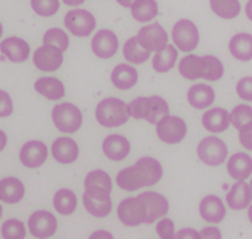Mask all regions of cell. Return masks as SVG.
<instances>
[{
    "instance_id": "1",
    "label": "cell",
    "mask_w": 252,
    "mask_h": 239,
    "mask_svg": "<svg viewBox=\"0 0 252 239\" xmlns=\"http://www.w3.org/2000/svg\"><path fill=\"white\" fill-rule=\"evenodd\" d=\"M128 111L131 118L156 125L163 116L169 115V105L160 96L137 97L128 105Z\"/></svg>"
},
{
    "instance_id": "2",
    "label": "cell",
    "mask_w": 252,
    "mask_h": 239,
    "mask_svg": "<svg viewBox=\"0 0 252 239\" xmlns=\"http://www.w3.org/2000/svg\"><path fill=\"white\" fill-rule=\"evenodd\" d=\"M128 105L119 97H108L98 102L95 108V119L105 128L122 127L129 119Z\"/></svg>"
},
{
    "instance_id": "3",
    "label": "cell",
    "mask_w": 252,
    "mask_h": 239,
    "mask_svg": "<svg viewBox=\"0 0 252 239\" xmlns=\"http://www.w3.org/2000/svg\"><path fill=\"white\" fill-rule=\"evenodd\" d=\"M197 156L208 167H220L228 160V145L220 137L206 136L197 145Z\"/></svg>"
},
{
    "instance_id": "4",
    "label": "cell",
    "mask_w": 252,
    "mask_h": 239,
    "mask_svg": "<svg viewBox=\"0 0 252 239\" xmlns=\"http://www.w3.org/2000/svg\"><path fill=\"white\" fill-rule=\"evenodd\" d=\"M53 122L62 133L79 131L83 123V115L79 107L71 102H62L53 108Z\"/></svg>"
},
{
    "instance_id": "5",
    "label": "cell",
    "mask_w": 252,
    "mask_h": 239,
    "mask_svg": "<svg viewBox=\"0 0 252 239\" xmlns=\"http://www.w3.org/2000/svg\"><path fill=\"white\" fill-rule=\"evenodd\" d=\"M172 40L179 51H194L200 43V31L197 25L189 19H180L172 27Z\"/></svg>"
},
{
    "instance_id": "6",
    "label": "cell",
    "mask_w": 252,
    "mask_h": 239,
    "mask_svg": "<svg viewBox=\"0 0 252 239\" xmlns=\"http://www.w3.org/2000/svg\"><path fill=\"white\" fill-rule=\"evenodd\" d=\"M83 204L86 211L94 218H106L112 210L111 192L105 188L85 187Z\"/></svg>"
},
{
    "instance_id": "7",
    "label": "cell",
    "mask_w": 252,
    "mask_h": 239,
    "mask_svg": "<svg viewBox=\"0 0 252 239\" xmlns=\"http://www.w3.org/2000/svg\"><path fill=\"white\" fill-rule=\"evenodd\" d=\"M156 125H157L158 139L165 144H169V145L180 144L188 134V125L179 116L166 115V116H163Z\"/></svg>"
},
{
    "instance_id": "8",
    "label": "cell",
    "mask_w": 252,
    "mask_h": 239,
    "mask_svg": "<svg viewBox=\"0 0 252 239\" xmlns=\"http://www.w3.org/2000/svg\"><path fill=\"white\" fill-rule=\"evenodd\" d=\"M135 179L138 187H153L158 184L163 178V167L161 163L154 158H142L138 159L134 165Z\"/></svg>"
},
{
    "instance_id": "9",
    "label": "cell",
    "mask_w": 252,
    "mask_h": 239,
    "mask_svg": "<svg viewBox=\"0 0 252 239\" xmlns=\"http://www.w3.org/2000/svg\"><path fill=\"white\" fill-rule=\"evenodd\" d=\"M117 216L126 227H137L146 224V210L140 198H126L119 204Z\"/></svg>"
},
{
    "instance_id": "10",
    "label": "cell",
    "mask_w": 252,
    "mask_h": 239,
    "mask_svg": "<svg viewBox=\"0 0 252 239\" xmlns=\"http://www.w3.org/2000/svg\"><path fill=\"white\" fill-rule=\"evenodd\" d=\"M65 27L77 37H88L95 28V17L86 9H72L65 16Z\"/></svg>"
},
{
    "instance_id": "11",
    "label": "cell",
    "mask_w": 252,
    "mask_h": 239,
    "mask_svg": "<svg viewBox=\"0 0 252 239\" xmlns=\"http://www.w3.org/2000/svg\"><path fill=\"white\" fill-rule=\"evenodd\" d=\"M137 39L145 49L157 53L158 49L168 45V33L158 22H154L138 31Z\"/></svg>"
},
{
    "instance_id": "12",
    "label": "cell",
    "mask_w": 252,
    "mask_h": 239,
    "mask_svg": "<svg viewBox=\"0 0 252 239\" xmlns=\"http://www.w3.org/2000/svg\"><path fill=\"white\" fill-rule=\"evenodd\" d=\"M28 227L30 233L34 238H51L57 232V219L53 213H49L46 210L35 211L30 216L28 219Z\"/></svg>"
},
{
    "instance_id": "13",
    "label": "cell",
    "mask_w": 252,
    "mask_h": 239,
    "mask_svg": "<svg viewBox=\"0 0 252 239\" xmlns=\"http://www.w3.org/2000/svg\"><path fill=\"white\" fill-rule=\"evenodd\" d=\"M138 198L142 199V202L146 210V224H153L157 219L166 216V213L169 211V202L168 199L156 192H145L142 195H138Z\"/></svg>"
},
{
    "instance_id": "14",
    "label": "cell",
    "mask_w": 252,
    "mask_h": 239,
    "mask_svg": "<svg viewBox=\"0 0 252 239\" xmlns=\"http://www.w3.org/2000/svg\"><path fill=\"white\" fill-rule=\"evenodd\" d=\"M63 64V51L57 46L45 45L34 53V65L40 71H57Z\"/></svg>"
},
{
    "instance_id": "15",
    "label": "cell",
    "mask_w": 252,
    "mask_h": 239,
    "mask_svg": "<svg viewBox=\"0 0 252 239\" xmlns=\"http://www.w3.org/2000/svg\"><path fill=\"white\" fill-rule=\"evenodd\" d=\"M91 48L98 59H111L119 49V39L116 33L111 30H100L93 37Z\"/></svg>"
},
{
    "instance_id": "16",
    "label": "cell",
    "mask_w": 252,
    "mask_h": 239,
    "mask_svg": "<svg viewBox=\"0 0 252 239\" xmlns=\"http://www.w3.org/2000/svg\"><path fill=\"white\" fill-rule=\"evenodd\" d=\"M200 216L208 224H220L226 218L224 202L216 195H208L200 200L198 205Z\"/></svg>"
},
{
    "instance_id": "17",
    "label": "cell",
    "mask_w": 252,
    "mask_h": 239,
    "mask_svg": "<svg viewBox=\"0 0 252 239\" xmlns=\"http://www.w3.org/2000/svg\"><path fill=\"white\" fill-rule=\"evenodd\" d=\"M48 147L40 141H30L20 150V162L28 168H39L46 162Z\"/></svg>"
},
{
    "instance_id": "18",
    "label": "cell",
    "mask_w": 252,
    "mask_h": 239,
    "mask_svg": "<svg viewBox=\"0 0 252 239\" xmlns=\"http://www.w3.org/2000/svg\"><path fill=\"white\" fill-rule=\"evenodd\" d=\"M226 202L228 207L234 211L246 210L252 202V190L246 181H235V184L229 188L226 195Z\"/></svg>"
},
{
    "instance_id": "19",
    "label": "cell",
    "mask_w": 252,
    "mask_h": 239,
    "mask_svg": "<svg viewBox=\"0 0 252 239\" xmlns=\"http://www.w3.org/2000/svg\"><path fill=\"white\" fill-rule=\"evenodd\" d=\"M102 148H103V153L108 159L114 160V162H120L128 158V155L131 152V144L122 134H109L105 137Z\"/></svg>"
},
{
    "instance_id": "20",
    "label": "cell",
    "mask_w": 252,
    "mask_h": 239,
    "mask_svg": "<svg viewBox=\"0 0 252 239\" xmlns=\"http://www.w3.org/2000/svg\"><path fill=\"white\" fill-rule=\"evenodd\" d=\"M201 123H203V128L209 133H224L231 127V115L224 108H211L203 113Z\"/></svg>"
},
{
    "instance_id": "21",
    "label": "cell",
    "mask_w": 252,
    "mask_h": 239,
    "mask_svg": "<svg viewBox=\"0 0 252 239\" xmlns=\"http://www.w3.org/2000/svg\"><path fill=\"white\" fill-rule=\"evenodd\" d=\"M216 100V91L211 85L195 83L188 90V102L195 110H206Z\"/></svg>"
},
{
    "instance_id": "22",
    "label": "cell",
    "mask_w": 252,
    "mask_h": 239,
    "mask_svg": "<svg viewBox=\"0 0 252 239\" xmlns=\"http://www.w3.org/2000/svg\"><path fill=\"white\" fill-rule=\"evenodd\" d=\"M0 51L14 64H22L30 57V45L20 37H8L0 43Z\"/></svg>"
},
{
    "instance_id": "23",
    "label": "cell",
    "mask_w": 252,
    "mask_h": 239,
    "mask_svg": "<svg viewBox=\"0 0 252 239\" xmlns=\"http://www.w3.org/2000/svg\"><path fill=\"white\" fill-rule=\"evenodd\" d=\"M228 174L235 181H246L252 176V158L248 153H235L226 163Z\"/></svg>"
},
{
    "instance_id": "24",
    "label": "cell",
    "mask_w": 252,
    "mask_h": 239,
    "mask_svg": "<svg viewBox=\"0 0 252 239\" xmlns=\"http://www.w3.org/2000/svg\"><path fill=\"white\" fill-rule=\"evenodd\" d=\"M51 153L60 163H72L79 158V145L71 137H59L51 147Z\"/></svg>"
},
{
    "instance_id": "25",
    "label": "cell",
    "mask_w": 252,
    "mask_h": 239,
    "mask_svg": "<svg viewBox=\"0 0 252 239\" xmlns=\"http://www.w3.org/2000/svg\"><path fill=\"white\" fill-rule=\"evenodd\" d=\"M229 53L240 62L252 60V34L238 33L232 36L229 40Z\"/></svg>"
},
{
    "instance_id": "26",
    "label": "cell",
    "mask_w": 252,
    "mask_h": 239,
    "mask_svg": "<svg viewBox=\"0 0 252 239\" xmlns=\"http://www.w3.org/2000/svg\"><path fill=\"white\" fill-rule=\"evenodd\" d=\"M111 82L119 90H131L138 82V73L128 64L117 65L111 73Z\"/></svg>"
},
{
    "instance_id": "27",
    "label": "cell",
    "mask_w": 252,
    "mask_h": 239,
    "mask_svg": "<svg viewBox=\"0 0 252 239\" xmlns=\"http://www.w3.org/2000/svg\"><path fill=\"white\" fill-rule=\"evenodd\" d=\"M25 198V185L17 178H5L0 181V200L6 204H17Z\"/></svg>"
},
{
    "instance_id": "28",
    "label": "cell",
    "mask_w": 252,
    "mask_h": 239,
    "mask_svg": "<svg viewBox=\"0 0 252 239\" xmlns=\"http://www.w3.org/2000/svg\"><path fill=\"white\" fill-rule=\"evenodd\" d=\"M34 88L37 93L49 100H60L65 96V86H63L62 80H59L57 78L45 76V78L37 79L34 83Z\"/></svg>"
},
{
    "instance_id": "29",
    "label": "cell",
    "mask_w": 252,
    "mask_h": 239,
    "mask_svg": "<svg viewBox=\"0 0 252 239\" xmlns=\"http://www.w3.org/2000/svg\"><path fill=\"white\" fill-rule=\"evenodd\" d=\"M179 59V49L175 45H166L165 48L158 49L153 59V68L157 73H168L171 71Z\"/></svg>"
},
{
    "instance_id": "30",
    "label": "cell",
    "mask_w": 252,
    "mask_h": 239,
    "mask_svg": "<svg viewBox=\"0 0 252 239\" xmlns=\"http://www.w3.org/2000/svg\"><path fill=\"white\" fill-rule=\"evenodd\" d=\"M131 14L137 22L148 23L157 17L158 5L156 0H135L131 6Z\"/></svg>"
},
{
    "instance_id": "31",
    "label": "cell",
    "mask_w": 252,
    "mask_h": 239,
    "mask_svg": "<svg viewBox=\"0 0 252 239\" xmlns=\"http://www.w3.org/2000/svg\"><path fill=\"white\" fill-rule=\"evenodd\" d=\"M123 56L129 64L140 65V64H145V62L151 57V51H148V49H145L140 45V42H138L137 36H135V37H131V39L126 40V43L123 45Z\"/></svg>"
},
{
    "instance_id": "32",
    "label": "cell",
    "mask_w": 252,
    "mask_h": 239,
    "mask_svg": "<svg viewBox=\"0 0 252 239\" xmlns=\"http://www.w3.org/2000/svg\"><path fill=\"white\" fill-rule=\"evenodd\" d=\"M209 6L214 14L224 20L235 19L242 11V5L238 0H209Z\"/></svg>"
},
{
    "instance_id": "33",
    "label": "cell",
    "mask_w": 252,
    "mask_h": 239,
    "mask_svg": "<svg viewBox=\"0 0 252 239\" xmlns=\"http://www.w3.org/2000/svg\"><path fill=\"white\" fill-rule=\"evenodd\" d=\"M203 67H201V79L209 80V82H217L223 78L224 74V67L221 60L216 56H203Z\"/></svg>"
},
{
    "instance_id": "34",
    "label": "cell",
    "mask_w": 252,
    "mask_h": 239,
    "mask_svg": "<svg viewBox=\"0 0 252 239\" xmlns=\"http://www.w3.org/2000/svg\"><path fill=\"white\" fill-rule=\"evenodd\" d=\"M201 67H203V60H201L200 56L188 54L180 60L179 71L185 79L195 80V79L201 78Z\"/></svg>"
},
{
    "instance_id": "35",
    "label": "cell",
    "mask_w": 252,
    "mask_h": 239,
    "mask_svg": "<svg viewBox=\"0 0 252 239\" xmlns=\"http://www.w3.org/2000/svg\"><path fill=\"white\" fill-rule=\"evenodd\" d=\"M54 208L60 215H71L77 208V196L69 188H62L54 195Z\"/></svg>"
},
{
    "instance_id": "36",
    "label": "cell",
    "mask_w": 252,
    "mask_h": 239,
    "mask_svg": "<svg viewBox=\"0 0 252 239\" xmlns=\"http://www.w3.org/2000/svg\"><path fill=\"white\" fill-rule=\"evenodd\" d=\"M229 115H231V125L237 130H240L245 125L252 122V107L248 104L237 105Z\"/></svg>"
},
{
    "instance_id": "37",
    "label": "cell",
    "mask_w": 252,
    "mask_h": 239,
    "mask_svg": "<svg viewBox=\"0 0 252 239\" xmlns=\"http://www.w3.org/2000/svg\"><path fill=\"white\" fill-rule=\"evenodd\" d=\"M43 43L45 45H53L57 46L62 51H66L69 46V39L66 33L60 28H49L43 36Z\"/></svg>"
},
{
    "instance_id": "38",
    "label": "cell",
    "mask_w": 252,
    "mask_h": 239,
    "mask_svg": "<svg viewBox=\"0 0 252 239\" xmlns=\"http://www.w3.org/2000/svg\"><path fill=\"white\" fill-rule=\"evenodd\" d=\"M2 238L5 239H23L27 236V229L25 224L19 219H8L2 225Z\"/></svg>"
},
{
    "instance_id": "39",
    "label": "cell",
    "mask_w": 252,
    "mask_h": 239,
    "mask_svg": "<svg viewBox=\"0 0 252 239\" xmlns=\"http://www.w3.org/2000/svg\"><path fill=\"white\" fill-rule=\"evenodd\" d=\"M31 6L35 14L42 17H51L60 8L59 0H31Z\"/></svg>"
},
{
    "instance_id": "40",
    "label": "cell",
    "mask_w": 252,
    "mask_h": 239,
    "mask_svg": "<svg viewBox=\"0 0 252 239\" xmlns=\"http://www.w3.org/2000/svg\"><path fill=\"white\" fill-rule=\"evenodd\" d=\"M235 91L242 100L252 102V76H245L237 82Z\"/></svg>"
},
{
    "instance_id": "41",
    "label": "cell",
    "mask_w": 252,
    "mask_h": 239,
    "mask_svg": "<svg viewBox=\"0 0 252 239\" xmlns=\"http://www.w3.org/2000/svg\"><path fill=\"white\" fill-rule=\"evenodd\" d=\"M156 230L161 239H172L175 236V225H174L172 219H168V218L160 219Z\"/></svg>"
},
{
    "instance_id": "42",
    "label": "cell",
    "mask_w": 252,
    "mask_h": 239,
    "mask_svg": "<svg viewBox=\"0 0 252 239\" xmlns=\"http://www.w3.org/2000/svg\"><path fill=\"white\" fill-rule=\"evenodd\" d=\"M12 110H14V105H12L11 96L0 90V118H8L12 115Z\"/></svg>"
},
{
    "instance_id": "43",
    "label": "cell",
    "mask_w": 252,
    "mask_h": 239,
    "mask_svg": "<svg viewBox=\"0 0 252 239\" xmlns=\"http://www.w3.org/2000/svg\"><path fill=\"white\" fill-rule=\"evenodd\" d=\"M238 141H240L243 148L252 152V122L238 130Z\"/></svg>"
},
{
    "instance_id": "44",
    "label": "cell",
    "mask_w": 252,
    "mask_h": 239,
    "mask_svg": "<svg viewBox=\"0 0 252 239\" xmlns=\"http://www.w3.org/2000/svg\"><path fill=\"white\" fill-rule=\"evenodd\" d=\"M200 238L203 239H221V232L216 227H206L200 232Z\"/></svg>"
},
{
    "instance_id": "45",
    "label": "cell",
    "mask_w": 252,
    "mask_h": 239,
    "mask_svg": "<svg viewBox=\"0 0 252 239\" xmlns=\"http://www.w3.org/2000/svg\"><path fill=\"white\" fill-rule=\"evenodd\" d=\"M175 239H185V238H189V239H200V232L194 230V229H183L180 232L175 233L174 236Z\"/></svg>"
},
{
    "instance_id": "46",
    "label": "cell",
    "mask_w": 252,
    "mask_h": 239,
    "mask_svg": "<svg viewBox=\"0 0 252 239\" xmlns=\"http://www.w3.org/2000/svg\"><path fill=\"white\" fill-rule=\"evenodd\" d=\"M8 144V137H6V133L0 130V152H3L5 147Z\"/></svg>"
},
{
    "instance_id": "47",
    "label": "cell",
    "mask_w": 252,
    "mask_h": 239,
    "mask_svg": "<svg viewBox=\"0 0 252 239\" xmlns=\"http://www.w3.org/2000/svg\"><path fill=\"white\" fill-rule=\"evenodd\" d=\"M62 2L65 5H68V6H79V5L85 3L86 0H62Z\"/></svg>"
},
{
    "instance_id": "48",
    "label": "cell",
    "mask_w": 252,
    "mask_h": 239,
    "mask_svg": "<svg viewBox=\"0 0 252 239\" xmlns=\"http://www.w3.org/2000/svg\"><path fill=\"white\" fill-rule=\"evenodd\" d=\"M245 12H246V17L252 22V0H248L246 8H245Z\"/></svg>"
},
{
    "instance_id": "49",
    "label": "cell",
    "mask_w": 252,
    "mask_h": 239,
    "mask_svg": "<svg viewBox=\"0 0 252 239\" xmlns=\"http://www.w3.org/2000/svg\"><path fill=\"white\" fill-rule=\"evenodd\" d=\"M91 238H112V235L109 232H95L91 235Z\"/></svg>"
},
{
    "instance_id": "50",
    "label": "cell",
    "mask_w": 252,
    "mask_h": 239,
    "mask_svg": "<svg viewBox=\"0 0 252 239\" xmlns=\"http://www.w3.org/2000/svg\"><path fill=\"white\" fill-rule=\"evenodd\" d=\"M134 2H135V0H117V3L122 5L123 8H131Z\"/></svg>"
},
{
    "instance_id": "51",
    "label": "cell",
    "mask_w": 252,
    "mask_h": 239,
    "mask_svg": "<svg viewBox=\"0 0 252 239\" xmlns=\"http://www.w3.org/2000/svg\"><path fill=\"white\" fill-rule=\"evenodd\" d=\"M248 218H249V221H251V224H252V202H251V205L248 207Z\"/></svg>"
},
{
    "instance_id": "52",
    "label": "cell",
    "mask_w": 252,
    "mask_h": 239,
    "mask_svg": "<svg viewBox=\"0 0 252 239\" xmlns=\"http://www.w3.org/2000/svg\"><path fill=\"white\" fill-rule=\"evenodd\" d=\"M2 34H3V27H2V23H0V37H2Z\"/></svg>"
},
{
    "instance_id": "53",
    "label": "cell",
    "mask_w": 252,
    "mask_h": 239,
    "mask_svg": "<svg viewBox=\"0 0 252 239\" xmlns=\"http://www.w3.org/2000/svg\"><path fill=\"white\" fill-rule=\"evenodd\" d=\"M2 215H3V208H2V205H0V218H2Z\"/></svg>"
},
{
    "instance_id": "54",
    "label": "cell",
    "mask_w": 252,
    "mask_h": 239,
    "mask_svg": "<svg viewBox=\"0 0 252 239\" xmlns=\"http://www.w3.org/2000/svg\"><path fill=\"white\" fill-rule=\"evenodd\" d=\"M249 185H251V190H252V181H251V184H249Z\"/></svg>"
}]
</instances>
